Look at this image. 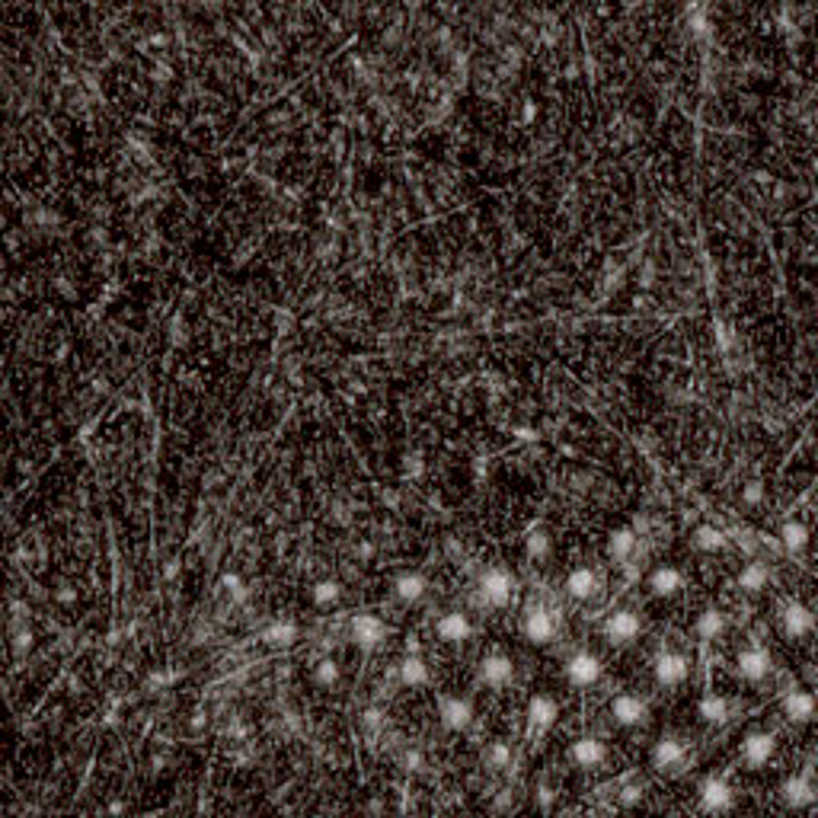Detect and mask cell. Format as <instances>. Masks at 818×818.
I'll return each mask as SVG.
<instances>
[{
    "mask_svg": "<svg viewBox=\"0 0 818 818\" xmlns=\"http://www.w3.org/2000/svg\"><path fill=\"white\" fill-rule=\"evenodd\" d=\"M569 761L576 767H582V771H595V767H601L608 761V745L601 739H595V735H582V739H576L569 745Z\"/></svg>",
    "mask_w": 818,
    "mask_h": 818,
    "instance_id": "19",
    "label": "cell"
},
{
    "mask_svg": "<svg viewBox=\"0 0 818 818\" xmlns=\"http://www.w3.org/2000/svg\"><path fill=\"white\" fill-rule=\"evenodd\" d=\"M563 678L572 684V687L588 691V687H595V684L604 678V662L598 659L595 652H588V649L572 652L569 659H566V665H563Z\"/></svg>",
    "mask_w": 818,
    "mask_h": 818,
    "instance_id": "4",
    "label": "cell"
},
{
    "mask_svg": "<svg viewBox=\"0 0 818 818\" xmlns=\"http://www.w3.org/2000/svg\"><path fill=\"white\" fill-rule=\"evenodd\" d=\"M58 598H61V601H74L77 595H74V592H68V585H64V592H58Z\"/></svg>",
    "mask_w": 818,
    "mask_h": 818,
    "instance_id": "46",
    "label": "cell"
},
{
    "mask_svg": "<svg viewBox=\"0 0 818 818\" xmlns=\"http://www.w3.org/2000/svg\"><path fill=\"white\" fill-rule=\"evenodd\" d=\"M780 630L787 639H806L815 630V614L803 601H787L780 611Z\"/></svg>",
    "mask_w": 818,
    "mask_h": 818,
    "instance_id": "15",
    "label": "cell"
},
{
    "mask_svg": "<svg viewBox=\"0 0 818 818\" xmlns=\"http://www.w3.org/2000/svg\"><path fill=\"white\" fill-rule=\"evenodd\" d=\"M726 630H729V617H726V611H719V608H703V611L697 614V620H694V633H697V639H703V643L723 639Z\"/></svg>",
    "mask_w": 818,
    "mask_h": 818,
    "instance_id": "24",
    "label": "cell"
},
{
    "mask_svg": "<svg viewBox=\"0 0 818 818\" xmlns=\"http://www.w3.org/2000/svg\"><path fill=\"white\" fill-rule=\"evenodd\" d=\"M556 719H560V700L553 694H534L525 707V739L531 745L544 742L547 732L556 726Z\"/></svg>",
    "mask_w": 818,
    "mask_h": 818,
    "instance_id": "1",
    "label": "cell"
},
{
    "mask_svg": "<svg viewBox=\"0 0 818 818\" xmlns=\"http://www.w3.org/2000/svg\"><path fill=\"white\" fill-rule=\"evenodd\" d=\"M515 576H512L505 566H489V569L480 576V601L486 604V608H509L512 598H515Z\"/></svg>",
    "mask_w": 818,
    "mask_h": 818,
    "instance_id": "2",
    "label": "cell"
},
{
    "mask_svg": "<svg viewBox=\"0 0 818 818\" xmlns=\"http://www.w3.org/2000/svg\"><path fill=\"white\" fill-rule=\"evenodd\" d=\"M780 799H783V806L793 812H806L815 806L818 799V790H815V780H812V774H793V777H787L783 783H780Z\"/></svg>",
    "mask_w": 818,
    "mask_h": 818,
    "instance_id": "12",
    "label": "cell"
},
{
    "mask_svg": "<svg viewBox=\"0 0 818 818\" xmlns=\"http://www.w3.org/2000/svg\"><path fill=\"white\" fill-rule=\"evenodd\" d=\"M361 723H365V729H371V732L384 729V713H381V710H365Z\"/></svg>",
    "mask_w": 818,
    "mask_h": 818,
    "instance_id": "39",
    "label": "cell"
},
{
    "mask_svg": "<svg viewBox=\"0 0 818 818\" xmlns=\"http://www.w3.org/2000/svg\"><path fill=\"white\" fill-rule=\"evenodd\" d=\"M349 636L361 652H371L387 639L390 627L377 617V614H355V617L349 620Z\"/></svg>",
    "mask_w": 818,
    "mask_h": 818,
    "instance_id": "10",
    "label": "cell"
},
{
    "mask_svg": "<svg viewBox=\"0 0 818 818\" xmlns=\"http://www.w3.org/2000/svg\"><path fill=\"white\" fill-rule=\"evenodd\" d=\"M521 633H525V639L534 646L553 643V636H556L553 611L544 608V604H531V608L525 611V617H521Z\"/></svg>",
    "mask_w": 818,
    "mask_h": 818,
    "instance_id": "13",
    "label": "cell"
},
{
    "mask_svg": "<svg viewBox=\"0 0 818 818\" xmlns=\"http://www.w3.org/2000/svg\"><path fill=\"white\" fill-rule=\"evenodd\" d=\"M761 499H764V486L758 483V480L742 489V502H745V505H761Z\"/></svg>",
    "mask_w": 818,
    "mask_h": 818,
    "instance_id": "37",
    "label": "cell"
},
{
    "mask_svg": "<svg viewBox=\"0 0 818 818\" xmlns=\"http://www.w3.org/2000/svg\"><path fill=\"white\" fill-rule=\"evenodd\" d=\"M13 649H16V655H23V652L32 649V633H29V630H20V633H16Z\"/></svg>",
    "mask_w": 818,
    "mask_h": 818,
    "instance_id": "40",
    "label": "cell"
},
{
    "mask_svg": "<svg viewBox=\"0 0 818 818\" xmlns=\"http://www.w3.org/2000/svg\"><path fill=\"white\" fill-rule=\"evenodd\" d=\"M534 115H537V109H534V103H525V122H534Z\"/></svg>",
    "mask_w": 818,
    "mask_h": 818,
    "instance_id": "45",
    "label": "cell"
},
{
    "mask_svg": "<svg viewBox=\"0 0 818 818\" xmlns=\"http://www.w3.org/2000/svg\"><path fill=\"white\" fill-rule=\"evenodd\" d=\"M652 707L649 700L639 697V694H617L611 700V723L620 726V729H639V726L649 723Z\"/></svg>",
    "mask_w": 818,
    "mask_h": 818,
    "instance_id": "6",
    "label": "cell"
},
{
    "mask_svg": "<svg viewBox=\"0 0 818 818\" xmlns=\"http://www.w3.org/2000/svg\"><path fill=\"white\" fill-rule=\"evenodd\" d=\"M774 755H777V735L767 729H751L739 745V758L748 771H764Z\"/></svg>",
    "mask_w": 818,
    "mask_h": 818,
    "instance_id": "3",
    "label": "cell"
},
{
    "mask_svg": "<svg viewBox=\"0 0 818 818\" xmlns=\"http://www.w3.org/2000/svg\"><path fill=\"white\" fill-rule=\"evenodd\" d=\"M687 758H691V748H687L684 739H678V735H662L649 751L652 767L659 774H678L687 764Z\"/></svg>",
    "mask_w": 818,
    "mask_h": 818,
    "instance_id": "7",
    "label": "cell"
},
{
    "mask_svg": "<svg viewBox=\"0 0 818 818\" xmlns=\"http://www.w3.org/2000/svg\"><path fill=\"white\" fill-rule=\"evenodd\" d=\"M397 678L403 687H425V684L432 681V671H429V665H425V659H422V652L419 655L406 652L397 665Z\"/></svg>",
    "mask_w": 818,
    "mask_h": 818,
    "instance_id": "28",
    "label": "cell"
},
{
    "mask_svg": "<svg viewBox=\"0 0 818 818\" xmlns=\"http://www.w3.org/2000/svg\"><path fill=\"white\" fill-rule=\"evenodd\" d=\"M691 547L697 550V553L716 556V553H723V550L729 547V534H726L723 528H716V525H697L691 534Z\"/></svg>",
    "mask_w": 818,
    "mask_h": 818,
    "instance_id": "27",
    "label": "cell"
},
{
    "mask_svg": "<svg viewBox=\"0 0 818 818\" xmlns=\"http://www.w3.org/2000/svg\"><path fill=\"white\" fill-rule=\"evenodd\" d=\"M525 553L531 563H544V560H550V553H553V537H550L544 528H531L525 537Z\"/></svg>",
    "mask_w": 818,
    "mask_h": 818,
    "instance_id": "31",
    "label": "cell"
},
{
    "mask_svg": "<svg viewBox=\"0 0 818 818\" xmlns=\"http://www.w3.org/2000/svg\"><path fill=\"white\" fill-rule=\"evenodd\" d=\"M425 592H429V582H425L422 572H400L397 579H393V598L400 604H406V608L419 604L425 598Z\"/></svg>",
    "mask_w": 818,
    "mask_h": 818,
    "instance_id": "26",
    "label": "cell"
},
{
    "mask_svg": "<svg viewBox=\"0 0 818 818\" xmlns=\"http://www.w3.org/2000/svg\"><path fill=\"white\" fill-rule=\"evenodd\" d=\"M221 585H224V592H227L231 598H237V601H243V598H247V588H243L240 576H234V572H231V576H224Z\"/></svg>",
    "mask_w": 818,
    "mask_h": 818,
    "instance_id": "36",
    "label": "cell"
},
{
    "mask_svg": "<svg viewBox=\"0 0 818 818\" xmlns=\"http://www.w3.org/2000/svg\"><path fill=\"white\" fill-rule=\"evenodd\" d=\"M777 544L783 556L806 553V547H809V528H806L803 521H783V528H780V534H777Z\"/></svg>",
    "mask_w": 818,
    "mask_h": 818,
    "instance_id": "29",
    "label": "cell"
},
{
    "mask_svg": "<svg viewBox=\"0 0 818 818\" xmlns=\"http://www.w3.org/2000/svg\"><path fill=\"white\" fill-rule=\"evenodd\" d=\"M435 633L441 643L448 646H464L473 639V620L464 611H445L435 620Z\"/></svg>",
    "mask_w": 818,
    "mask_h": 818,
    "instance_id": "17",
    "label": "cell"
},
{
    "mask_svg": "<svg viewBox=\"0 0 818 818\" xmlns=\"http://www.w3.org/2000/svg\"><path fill=\"white\" fill-rule=\"evenodd\" d=\"M601 633L611 646H630L643 633V617L630 611V608H620V611L608 614V620L601 623Z\"/></svg>",
    "mask_w": 818,
    "mask_h": 818,
    "instance_id": "8",
    "label": "cell"
},
{
    "mask_svg": "<svg viewBox=\"0 0 818 818\" xmlns=\"http://www.w3.org/2000/svg\"><path fill=\"white\" fill-rule=\"evenodd\" d=\"M636 550H639V534H636L633 528H617V531H611L608 534V541H604V556H608L614 566H627L636 556Z\"/></svg>",
    "mask_w": 818,
    "mask_h": 818,
    "instance_id": "20",
    "label": "cell"
},
{
    "mask_svg": "<svg viewBox=\"0 0 818 818\" xmlns=\"http://www.w3.org/2000/svg\"><path fill=\"white\" fill-rule=\"evenodd\" d=\"M566 595L572 601H595L601 595V572L592 569V566H576V569L566 576Z\"/></svg>",
    "mask_w": 818,
    "mask_h": 818,
    "instance_id": "16",
    "label": "cell"
},
{
    "mask_svg": "<svg viewBox=\"0 0 818 818\" xmlns=\"http://www.w3.org/2000/svg\"><path fill=\"white\" fill-rule=\"evenodd\" d=\"M477 681L489 691H505L515 681V662L505 652H489L477 668Z\"/></svg>",
    "mask_w": 818,
    "mask_h": 818,
    "instance_id": "11",
    "label": "cell"
},
{
    "mask_svg": "<svg viewBox=\"0 0 818 818\" xmlns=\"http://www.w3.org/2000/svg\"><path fill=\"white\" fill-rule=\"evenodd\" d=\"M735 585H739L745 595H761L764 588L771 585V566L764 563V560H748L739 569V576H735Z\"/></svg>",
    "mask_w": 818,
    "mask_h": 818,
    "instance_id": "25",
    "label": "cell"
},
{
    "mask_svg": "<svg viewBox=\"0 0 818 818\" xmlns=\"http://www.w3.org/2000/svg\"><path fill=\"white\" fill-rule=\"evenodd\" d=\"M310 601L317 608H336L342 601V582L339 579H320L310 588Z\"/></svg>",
    "mask_w": 818,
    "mask_h": 818,
    "instance_id": "33",
    "label": "cell"
},
{
    "mask_svg": "<svg viewBox=\"0 0 818 818\" xmlns=\"http://www.w3.org/2000/svg\"><path fill=\"white\" fill-rule=\"evenodd\" d=\"M406 652H413V655H419V652H422L419 636H409V639H406Z\"/></svg>",
    "mask_w": 818,
    "mask_h": 818,
    "instance_id": "44",
    "label": "cell"
},
{
    "mask_svg": "<svg viewBox=\"0 0 818 818\" xmlns=\"http://www.w3.org/2000/svg\"><path fill=\"white\" fill-rule=\"evenodd\" d=\"M403 764H406V771H419V767H422V755L413 748V751H406Z\"/></svg>",
    "mask_w": 818,
    "mask_h": 818,
    "instance_id": "42",
    "label": "cell"
},
{
    "mask_svg": "<svg viewBox=\"0 0 818 818\" xmlns=\"http://www.w3.org/2000/svg\"><path fill=\"white\" fill-rule=\"evenodd\" d=\"M438 719L448 732H467L473 726V703L467 697H441Z\"/></svg>",
    "mask_w": 818,
    "mask_h": 818,
    "instance_id": "18",
    "label": "cell"
},
{
    "mask_svg": "<svg viewBox=\"0 0 818 818\" xmlns=\"http://www.w3.org/2000/svg\"><path fill=\"white\" fill-rule=\"evenodd\" d=\"M534 799H537V809H541V812H550V809H553V803H556V793L547 787V783H541V787H537V796H534Z\"/></svg>",
    "mask_w": 818,
    "mask_h": 818,
    "instance_id": "38",
    "label": "cell"
},
{
    "mask_svg": "<svg viewBox=\"0 0 818 818\" xmlns=\"http://www.w3.org/2000/svg\"><path fill=\"white\" fill-rule=\"evenodd\" d=\"M342 671H339V662L333 659V655H323V659L314 665V684H320V687H326V691H333L336 684H339Z\"/></svg>",
    "mask_w": 818,
    "mask_h": 818,
    "instance_id": "34",
    "label": "cell"
},
{
    "mask_svg": "<svg viewBox=\"0 0 818 818\" xmlns=\"http://www.w3.org/2000/svg\"><path fill=\"white\" fill-rule=\"evenodd\" d=\"M652 678H655L659 687H668V691H671V687H681V684L691 678V659L675 649L659 652V655L652 659Z\"/></svg>",
    "mask_w": 818,
    "mask_h": 818,
    "instance_id": "5",
    "label": "cell"
},
{
    "mask_svg": "<svg viewBox=\"0 0 818 818\" xmlns=\"http://www.w3.org/2000/svg\"><path fill=\"white\" fill-rule=\"evenodd\" d=\"M403 470H406V477H419V473H422V457H419V454H413V457H406Z\"/></svg>",
    "mask_w": 818,
    "mask_h": 818,
    "instance_id": "41",
    "label": "cell"
},
{
    "mask_svg": "<svg viewBox=\"0 0 818 818\" xmlns=\"http://www.w3.org/2000/svg\"><path fill=\"white\" fill-rule=\"evenodd\" d=\"M697 716L703 719L707 726H713V729H719V726H726L732 719V700L726 697V694H703L697 703Z\"/></svg>",
    "mask_w": 818,
    "mask_h": 818,
    "instance_id": "23",
    "label": "cell"
},
{
    "mask_svg": "<svg viewBox=\"0 0 818 818\" xmlns=\"http://www.w3.org/2000/svg\"><path fill=\"white\" fill-rule=\"evenodd\" d=\"M298 636H301V630H298L294 620H272L269 627L263 630V643L269 649H291L298 643Z\"/></svg>",
    "mask_w": 818,
    "mask_h": 818,
    "instance_id": "30",
    "label": "cell"
},
{
    "mask_svg": "<svg viewBox=\"0 0 818 818\" xmlns=\"http://www.w3.org/2000/svg\"><path fill=\"white\" fill-rule=\"evenodd\" d=\"M646 585H649L652 598H675V595H681V588H684V572L678 569V566H655V569L649 572Z\"/></svg>",
    "mask_w": 818,
    "mask_h": 818,
    "instance_id": "21",
    "label": "cell"
},
{
    "mask_svg": "<svg viewBox=\"0 0 818 818\" xmlns=\"http://www.w3.org/2000/svg\"><path fill=\"white\" fill-rule=\"evenodd\" d=\"M515 438L518 441H537V432L534 429H515Z\"/></svg>",
    "mask_w": 818,
    "mask_h": 818,
    "instance_id": "43",
    "label": "cell"
},
{
    "mask_svg": "<svg viewBox=\"0 0 818 818\" xmlns=\"http://www.w3.org/2000/svg\"><path fill=\"white\" fill-rule=\"evenodd\" d=\"M483 761H486V767L489 771H509L512 764H515V751H512V745L509 742H489L486 745V755H483Z\"/></svg>",
    "mask_w": 818,
    "mask_h": 818,
    "instance_id": "32",
    "label": "cell"
},
{
    "mask_svg": "<svg viewBox=\"0 0 818 818\" xmlns=\"http://www.w3.org/2000/svg\"><path fill=\"white\" fill-rule=\"evenodd\" d=\"M735 671H739L742 681L748 684H761L771 678L774 671V655L764 646H748V649L739 652V659H735Z\"/></svg>",
    "mask_w": 818,
    "mask_h": 818,
    "instance_id": "14",
    "label": "cell"
},
{
    "mask_svg": "<svg viewBox=\"0 0 818 818\" xmlns=\"http://www.w3.org/2000/svg\"><path fill=\"white\" fill-rule=\"evenodd\" d=\"M780 707H783V716L790 723H812L815 719V694L806 691V687H796V691H787Z\"/></svg>",
    "mask_w": 818,
    "mask_h": 818,
    "instance_id": "22",
    "label": "cell"
},
{
    "mask_svg": "<svg viewBox=\"0 0 818 818\" xmlns=\"http://www.w3.org/2000/svg\"><path fill=\"white\" fill-rule=\"evenodd\" d=\"M697 796H700V809L710 812V815H726V812L735 809V790L729 787V780L716 777V774L700 783Z\"/></svg>",
    "mask_w": 818,
    "mask_h": 818,
    "instance_id": "9",
    "label": "cell"
},
{
    "mask_svg": "<svg viewBox=\"0 0 818 818\" xmlns=\"http://www.w3.org/2000/svg\"><path fill=\"white\" fill-rule=\"evenodd\" d=\"M643 796H646L643 783H627V787L617 790V803L623 806V809H633V806L643 803Z\"/></svg>",
    "mask_w": 818,
    "mask_h": 818,
    "instance_id": "35",
    "label": "cell"
}]
</instances>
